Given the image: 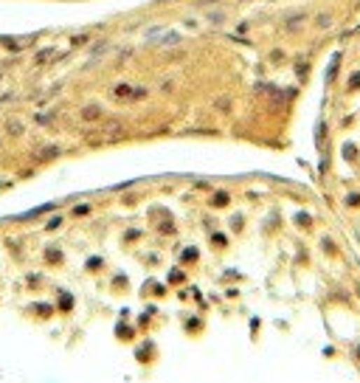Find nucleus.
<instances>
[{"instance_id": "f257e3e1", "label": "nucleus", "mask_w": 360, "mask_h": 383, "mask_svg": "<svg viewBox=\"0 0 360 383\" xmlns=\"http://www.w3.org/2000/svg\"><path fill=\"white\" fill-rule=\"evenodd\" d=\"M146 90L144 88H135V85H127V82H121V85H116L113 88V99H118V102H127V99H141Z\"/></svg>"}]
</instances>
